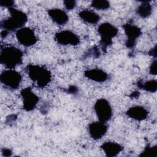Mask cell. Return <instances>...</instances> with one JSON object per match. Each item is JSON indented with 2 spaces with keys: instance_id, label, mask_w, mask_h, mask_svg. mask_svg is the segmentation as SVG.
Returning <instances> with one entry per match:
<instances>
[{
  "instance_id": "cell-6",
  "label": "cell",
  "mask_w": 157,
  "mask_h": 157,
  "mask_svg": "<svg viewBox=\"0 0 157 157\" xmlns=\"http://www.w3.org/2000/svg\"><path fill=\"white\" fill-rule=\"evenodd\" d=\"M94 110L99 121L107 122L112 117V108L109 102L104 98L98 99L94 105Z\"/></svg>"
},
{
  "instance_id": "cell-27",
  "label": "cell",
  "mask_w": 157,
  "mask_h": 157,
  "mask_svg": "<svg viewBox=\"0 0 157 157\" xmlns=\"http://www.w3.org/2000/svg\"><path fill=\"white\" fill-rule=\"evenodd\" d=\"M9 31H7V30H5V29H2L1 32V37L2 38H6L8 34H9Z\"/></svg>"
},
{
  "instance_id": "cell-11",
  "label": "cell",
  "mask_w": 157,
  "mask_h": 157,
  "mask_svg": "<svg viewBox=\"0 0 157 157\" xmlns=\"http://www.w3.org/2000/svg\"><path fill=\"white\" fill-rule=\"evenodd\" d=\"M88 130L89 135L92 139L99 140L106 134L108 130V125L106 123L101 121H94L89 124Z\"/></svg>"
},
{
  "instance_id": "cell-28",
  "label": "cell",
  "mask_w": 157,
  "mask_h": 157,
  "mask_svg": "<svg viewBox=\"0 0 157 157\" xmlns=\"http://www.w3.org/2000/svg\"><path fill=\"white\" fill-rule=\"evenodd\" d=\"M139 95V93L137 92V91H135V92L132 93L131 96L132 98H138Z\"/></svg>"
},
{
  "instance_id": "cell-21",
  "label": "cell",
  "mask_w": 157,
  "mask_h": 157,
  "mask_svg": "<svg viewBox=\"0 0 157 157\" xmlns=\"http://www.w3.org/2000/svg\"><path fill=\"white\" fill-rule=\"evenodd\" d=\"M86 55H87V56L91 55L93 57L98 58V57H99V56L101 55V52H100V50L98 47H94L90 51H88Z\"/></svg>"
},
{
  "instance_id": "cell-18",
  "label": "cell",
  "mask_w": 157,
  "mask_h": 157,
  "mask_svg": "<svg viewBox=\"0 0 157 157\" xmlns=\"http://www.w3.org/2000/svg\"><path fill=\"white\" fill-rule=\"evenodd\" d=\"M137 85L139 88L150 93H155L157 90V81L155 79L149 80L144 82L139 80L137 82Z\"/></svg>"
},
{
  "instance_id": "cell-14",
  "label": "cell",
  "mask_w": 157,
  "mask_h": 157,
  "mask_svg": "<svg viewBox=\"0 0 157 157\" xmlns=\"http://www.w3.org/2000/svg\"><path fill=\"white\" fill-rule=\"evenodd\" d=\"M84 75L89 80L99 83L105 82L109 77L108 74L101 69H87L84 72Z\"/></svg>"
},
{
  "instance_id": "cell-23",
  "label": "cell",
  "mask_w": 157,
  "mask_h": 157,
  "mask_svg": "<svg viewBox=\"0 0 157 157\" xmlns=\"http://www.w3.org/2000/svg\"><path fill=\"white\" fill-rule=\"evenodd\" d=\"M64 5L66 9L72 10L76 6V1H74V0L64 1Z\"/></svg>"
},
{
  "instance_id": "cell-3",
  "label": "cell",
  "mask_w": 157,
  "mask_h": 157,
  "mask_svg": "<svg viewBox=\"0 0 157 157\" xmlns=\"http://www.w3.org/2000/svg\"><path fill=\"white\" fill-rule=\"evenodd\" d=\"M30 79L39 88L47 86L52 80V74L47 68L37 64H29L26 67Z\"/></svg>"
},
{
  "instance_id": "cell-16",
  "label": "cell",
  "mask_w": 157,
  "mask_h": 157,
  "mask_svg": "<svg viewBox=\"0 0 157 157\" xmlns=\"http://www.w3.org/2000/svg\"><path fill=\"white\" fill-rule=\"evenodd\" d=\"M78 16L83 21L91 25L97 24L101 19L96 12L90 9H83L78 13Z\"/></svg>"
},
{
  "instance_id": "cell-8",
  "label": "cell",
  "mask_w": 157,
  "mask_h": 157,
  "mask_svg": "<svg viewBox=\"0 0 157 157\" xmlns=\"http://www.w3.org/2000/svg\"><path fill=\"white\" fill-rule=\"evenodd\" d=\"M55 40L61 45H79L80 40L79 37L74 32L70 30H63L57 32L55 34Z\"/></svg>"
},
{
  "instance_id": "cell-15",
  "label": "cell",
  "mask_w": 157,
  "mask_h": 157,
  "mask_svg": "<svg viewBox=\"0 0 157 157\" xmlns=\"http://www.w3.org/2000/svg\"><path fill=\"white\" fill-rule=\"evenodd\" d=\"M101 148L104 152L106 156L114 157L118 155L123 149L122 145L115 142H105L103 143Z\"/></svg>"
},
{
  "instance_id": "cell-10",
  "label": "cell",
  "mask_w": 157,
  "mask_h": 157,
  "mask_svg": "<svg viewBox=\"0 0 157 157\" xmlns=\"http://www.w3.org/2000/svg\"><path fill=\"white\" fill-rule=\"evenodd\" d=\"M20 95L22 98L24 110L27 112L33 110L39 101V97L32 91L30 87L22 89L20 92Z\"/></svg>"
},
{
  "instance_id": "cell-25",
  "label": "cell",
  "mask_w": 157,
  "mask_h": 157,
  "mask_svg": "<svg viewBox=\"0 0 157 157\" xmlns=\"http://www.w3.org/2000/svg\"><path fill=\"white\" fill-rule=\"evenodd\" d=\"M2 155L3 156H10L12 155V152L10 149L7 148H4L1 150Z\"/></svg>"
},
{
  "instance_id": "cell-13",
  "label": "cell",
  "mask_w": 157,
  "mask_h": 157,
  "mask_svg": "<svg viewBox=\"0 0 157 157\" xmlns=\"http://www.w3.org/2000/svg\"><path fill=\"white\" fill-rule=\"evenodd\" d=\"M126 114L129 118L136 121H140L147 118L148 112L144 107L140 105H135L128 109L126 112Z\"/></svg>"
},
{
  "instance_id": "cell-22",
  "label": "cell",
  "mask_w": 157,
  "mask_h": 157,
  "mask_svg": "<svg viewBox=\"0 0 157 157\" xmlns=\"http://www.w3.org/2000/svg\"><path fill=\"white\" fill-rule=\"evenodd\" d=\"M14 1L12 0H0V6L3 7H7L8 9L13 7Z\"/></svg>"
},
{
  "instance_id": "cell-26",
  "label": "cell",
  "mask_w": 157,
  "mask_h": 157,
  "mask_svg": "<svg viewBox=\"0 0 157 157\" xmlns=\"http://www.w3.org/2000/svg\"><path fill=\"white\" fill-rule=\"evenodd\" d=\"M156 46L155 45L153 48H151L150 50V52L148 53L150 55H151V56H154L155 58H156Z\"/></svg>"
},
{
  "instance_id": "cell-5",
  "label": "cell",
  "mask_w": 157,
  "mask_h": 157,
  "mask_svg": "<svg viewBox=\"0 0 157 157\" xmlns=\"http://www.w3.org/2000/svg\"><path fill=\"white\" fill-rule=\"evenodd\" d=\"M0 81L6 88L14 90L20 86L22 81V75L15 69H7L1 72Z\"/></svg>"
},
{
  "instance_id": "cell-24",
  "label": "cell",
  "mask_w": 157,
  "mask_h": 157,
  "mask_svg": "<svg viewBox=\"0 0 157 157\" xmlns=\"http://www.w3.org/2000/svg\"><path fill=\"white\" fill-rule=\"evenodd\" d=\"M156 60L155 59L151 63L150 67H149V73L151 75H156Z\"/></svg>"
},
{
  "instance_id": "cell-17",
  "label": "cell",
  "mask_w": 157,
  "mask_h": 157,
  "mask_svg": "<svg viewBox=\"0 0 157 157\" xmlns=\"http://www.w3.org/2000/svg\"><path fill=\"white\" fill-rule=\"evenodd\" d=\"M136 12L141 18H147L152 13V6L148 1H143L138 6Z\"/></svg>"
},
{
  "instance_id": "cell-1",
  "label": "cell",
  "mask_w": 157,
  "mask_h": 157,
  "mask_svg": "<svg viewBox=\"0 0 157 157\" xmlns=\"http://www.w3.org/2000/svg\"><path fill=\"white\" fill-rule=\"evenodd\" d=\"M23 52L18 48L13 46L1 47L0 63L7 69H14L23 63Z\"/></svg>"
},
{
  "instance_id": "cell-12",
  "label": "cell",
  "mask_w": 157,
  "mask_h": 157,
  "mask_svg": "<svg viewBox=\"0 0 157 157\" xmlns=\"http://www.w3.org/2000/svg\"><path fill=\"white\" fill-rule=\"evenodd\" d=\"M48 15L51 20L58 25H64L69 20L67 13L58 8L48 9Z\"/></svg>"
},
{
  "instance_id": "cell-20",
  "label": "cell",
  "mask_w": 157,
  "mask_h": 157,
  "mask_svg": "<svg viewBox=\"0 0 157 157\" xmlns=\"http://www.w3.org/2000/svg\"><path fill=\"white\" fill-rule=\"evenodd\" d=\"M140 156H150L156 157L157 156V147L156 146H149L147 145L144 150V151L139 155Z\"/></svg>"
},
{
  "instance_id": "cell-19",
  "label": "cell",
  "mask_w": 157,
  "mask_h": 157,
  "mask_svg": "<svg viewBox=\"0 0 157 157\" xmlns=\"http://www.w3.org/2000/svg\"><path fill=\"white\" fill-rule=\"evenodd\" d=\"M91 6L98 10H106L110 7V2L105 0H94L91 2Z\"/></svg>"
},
{
  "instance_id": "cell-7",
  "label": "cell",
  "mask_w": 157,
  "mask_h": 157,
  "mask_svg": "<svg viewBox=\"0 0 157 157\" xmlns=\"http://www.w3.org/2000/svg\"><path fill=\"white\" fill-rule=\"evenodd\" d=\"M15 36L18 42L26 47H31L37 42L34 31L28 27H23L16 31Z\"/></svg>"
},
{
  "instance_id": "cell-2",
  "label": "cell",
  "mask_w": 157,
  "mask_h": 157,
  "mask_svg": "<svg viewBox=\"0 0 157 157\" xmlns=\"http://www.w3.org/2000/svg\"><path fill=\"white\" fill-rule=\"evenodd\" d=\"M10 17L1 21V27L2 29L9 31H17L24 27L28 21L27 15L22 10L14 7L8 9Z\"/></svg>"
},
{
  "instance_id": "cell-9",
  "label": "cell",
  "mask_w": 157,
  "mask_h": 157,
  "mask_svg": "<svg viewBox=\"0 0 157 157\" xmlns=\"http://www.w3.org/2000/svg\"><path fill=\"white\" fill-rule=\"evenodd\" d=\"M127 39L125 45L127 48H132L136 46L137 39L142 34L141 29L132 23H127L123 25Z\"/></svg>"
},
{
  "instance_id": "cell-4",
  "label": "cell",
  "mask_w": 157,
  "mask_h": 157,
  "mask_svg": "<svg viewBox=\"0 0 157 157\" xmlns=\"http://www.w3.org/2000/svg\"><path fill=\"white\" fill-rule=\"evenodd\" d=\"M98 33L101 37L99 43L101 49L104 52H106L107 48L113 43V38L118 34V29L112 24L105 22L98 26Z\"/></svg>"
}]
</instances>
